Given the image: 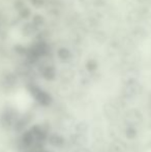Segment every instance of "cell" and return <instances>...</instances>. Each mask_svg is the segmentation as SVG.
<instances>
[{
	"label": "cell",
	"instance_id": "11",
	"mask_svg": "<svg viewBox=\"0 0 151 152\" xmlns=\"http://www.w3.org/2000/svg\"><path fill=\"white\" fill-rule=\"evenodd\" d=\"M76 152H90V150H88V149L84 148V147H81L79 150H77Z\"/></svg>",
	"mask_w": 151,
	"mask_h": 152
},
{
	"label": "cell",
	"instance_id": "10",
	"mask_svg": "<svg viewBox=\"0 0 151 152\" xmlns=\"http://www.w3.org/2000/svg\"><path fill=\"white\" fill-rule=\"evenodd\" d=\"M44 78L48 79V80H52V79L55 77L54 69H52V68H48V69H46V72H44Z\"/></svg>",
	"mask_w": 151,
	"mask_h": 152
},
{
	"label": "cell",
	"instance_id": "2",
	"mask_svg": "<svg viewBox=\"0 0 151 152\" xmlns=\"http://www.w3.org/2000/svg\"><path fill=\"white\" fill-rule=\"evenodd\" d=\"M35 99L37 100L38 102H39L42 106L44 107H48L50 106L51 104H52L53 99H52V96L50 95L49 93H47V92L42 91V89L39 90V92L35 95Z\"/></svg>",
	"mask_w": 151,
	"mask_h": 152
},
{
	"label": "cell",
	"instance_id": "12",
	"mask_svg": "<svg viewBox=\"0 0 151 152\" xmlns=\"http://www.w3.org/2000/svg\"><path fill=\"white\" fill-rule=\"evenodd\" d=\"M38 152H50V151H38Z\"/></svg>",
	"mask_w": 151,
	"mask_h": 152
},
{
	"label": "cell",
	"instance_id": "1",
	"mask_svg": "<svg viewBox=\"0 0 151 152\" xmlns=\"http://www.w3.org/2000/svg\"><path fill=\"white\" fill-rule=\"evenodd\" d=\"M18 118V113H17V111L15 109L6 108L4 109V111L1 114V117H0V125L3 128L14 127Z\"/></svg>",
	"mask_w": 151,
	"mask_h": 152
},
{
	"label": "cell",
	"instance_id": "8",
	"mask_svg": "<svg viewBox=\"0 0 151 152\" xmlns=\"http://www.w3.org/2000/svg\"><path fill=\"white\" fill-rule=\"evenodd\" d=\"M88 129H89V125H88V123L85 122V121L79 122V123H77L76 126H75L76 132H80V134H86L87 132H88Z\"/></svg>",
	"mask_w": 151,
	"mask_h": 152
},
{
	"label": "cell",
	"instance_id": "5",
	"mask_svg": "<svg viewBox=\"0 0 151 152\" xmlns=\"http://www.w3.org/2000/svg\"><path fill=\"white\" fill-rule=\"evenodd\" d=\"M125 119H126V121L129 122V125H135V123H138L141 120V114L137 110H131L126 113Z\"/></svg>",
	"mask_w": 151,
	"mask_h": 152
},
{
	"label": "cell",
	"instance_id": "7",
	"mask_svg": "<svg viewBox=\"0 0 151 152\" xmlns=\"http://www.w3.org/2000/svg\"><path fill=\"white\" fill-rule=\"evenodd\" d=\"M30 120H31V117L28 116V115H25V116H23V117H19V118L17 119L16 123H15L14 128L17 132H20V130L24 129V128L26 127V125L30 122Z\"/></svg>",
	"mask_w": 151,
	"mask_h": 152
},
{
	"label": "cell",
	"instance_id": "4",
	"mask_svg": "<svg viewBox=\"0 0 151 152\" xmlns=\"http://www.w3.org/2000/svg\"><path fill=\"white\" fill-rule=\"evenodd\" d=\"M48 142H49V144L52 145V146L60 148V147H62L63 145H64L65 141H64V138H63L62 136H60L59 134H52L48 137Z\"/></svg>",
	"mask_w": 151,
	"mask_h": 152
},
{
	"label": "cell",
	"instance_id": "3",
	"mask_svg": "<svg viewBox=\"0 0 151 152\" xmlns=\"http://www.w3.org/2000/svg\"><path fill=\"white\" fill-rule=\"evenodd\" d=\"M21 143L24 147H32L35 143V137L31 130H27L22 134Z\"/></svg>",
	"mask_w": 151,
	"mask_h": 152
},
{
	"label": "cell",
	"instance_id": "9",
	"mask_svg": "<svg viewBox=\"0 0 151 152\" xmlns=\"http://www.w3.org/2000/svg\"><path fill=\"white\" fill-rule=\"evenodd\" d=\"M137 134H138V132L133 125H128L126 127V129H125V136H126L127 139L133 140V139H135L136 137H137Z\"/></svg>",
	"mask_w": 151,
	"mask_h": 152
},
{
	"label": "cell",
	"instance_id": "6",
	"mask_svg": "<svg viewBox=\"0 0 151 152\" xmlns=\"http://www.w3.org/2000/svg\"><path fill=\"white\" fill-rule=\"evenodd\" d=\"M71 143L73 144L77 145L79 147H83L87 144V138H86V134H80V132H76L75 134H73L71 138Z\"/></svg>",
	"mask_w": 151,
	"mask_h": 152
}]
</instances>
